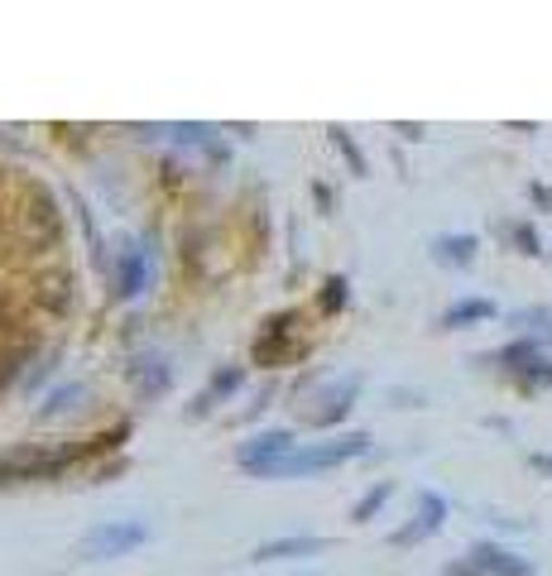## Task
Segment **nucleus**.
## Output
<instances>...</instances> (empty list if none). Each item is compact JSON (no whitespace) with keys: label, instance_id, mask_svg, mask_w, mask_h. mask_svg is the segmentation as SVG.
Here are the masks:
<instances>
[{"label":"nucleus","instance_id":"20","mask_svg":"<svg viewBox=\"0 0 552 576\" xmlns=\"http://www.w3.org/2000/svg\"><path fill=\"white\" fill-rule=\"evenodd\" d=\"M510 240L519 246V255H543V240H538L534 222H514V226H510Z\"/></svg>","mask_w":552,"mask_h":576},{"label":"nucleus","instance_id":"11","mask_svg":"<svg viewBox=\"0 0 552 576\" xmlns=\"http://www.w3.org/2000/svg\"><path fill=\"white\" fill-rule=\"evenodd\" d=\"M327 543H322L317 534H284V538H269V543H260L255 552H250V562H284V558H313V552H322Z\"/></svg>","mask_w":552,"mask_h":576},{"label":"nucleus","instance_id":"3","mask_svg":"<svg viewBox=\"0 0 552 576\" xmlns=\"http://www.w3.org/2000/svg\"><path fill=\"white\" fill-rule=\"evenodd\" d=\"M355 395H361V375H341V379H322V375H303L293 385V413L308 428H331L351 413Z\"/></svg>","mask_w":552,"mask_h":576},{"label":"nucleus","instance_id":"5","mask_svg":"<svg viewBox=\"0 0 552 576\" xmlns=\"http://www.w3.org/2000/svg\"><path fill=\"white\" fill-rule=\"evenodd\" d=\"M298 327H303V322H298L293 308L264 317V327H260V337H255V365H269V371H279V365L298 361V355L308 351L303 337H298Z\"/></svg>","mask_w":552,"mask_h":576},{"label":"nucleus","instance_id":"12","mask_svg":"<svg viewBox=\"0 0 552 576\" xmlns=\"http://www.w3.org/2000/svg\"><path fill=\"white\" fill-rule=\"evenodd\" d=\"M130 379H135V395H140L145 403L159 399L168 389V379H174V371H168L164 355H140V361L130 365Z\"/></svg>","mask_w":552,"mask_h":576},{"label":"nucleus","instance_id":"7","mask_svg":"<svg viewBox=\"0 0 552 576\" xmlns=\"http://www.w3.org/2000/svg\"><path fill=\"white\" fill-rule=\"evenodd\" d=\"M293 447H298V442H293V433H289V428L255 433L250 442H240V447H236V466L246 471V476H255V480H260V471H264V466H274V461H284V456L293 452Z\"/></svg>","mask_w":552,"mask_h":576},{"label":"nucleus","instance_id":"22","mask_svg":"<svg viewBox=\"0 0 552 576\" xmlns=\"http://www.w3.org/2000/svg\"><path fill=\"white\" fill-rule=\"evenodd\" d=\"M510 322H514V327H524V337H528V327H543V322H552V313H548V308H524V313H514Z\"/></svg>","mask_w":552,"mask_h":576},{"label":"nucleus","instance_id":"2","mask_svg":"<svg viewBox=\"0 0 552 576\" xmlns=\"http://www.w3.org/2000/svg\"><path fill=\"white\" fill-rule=\"evenodd\" d=\"M371 452V433H337L327 442H298L284 461L260 471V480H284V476H317V471L331 466H347V461Z\"/></svg>","mask_w":552,"mask_h":576},{"label":"nucleus","instance_id":"4","mask_svg":"<svg viewBox=\"0 0 552 576\" xmlns=\"http://www.w3.org/2000/svg\"><path fill=\"white\" fill-rule=\"evenodd\" d=\"M149 538H154V528H149L145 518H101V524H91L83 534L77 552H83L87 562H111V558H125V552L145 548Z\"/></svg>","mask_w":552,"mask_h":576},{"label":"nucleus","instance_id":"19","mask_svg":"<svg viewBox=\"0 0 552 576\" xmlns=\"http://www.w3.org/2000/svg\"><path fill=\"white\" fill-rule=\"evenodd\" d=\"M347 298H351V284L341 279V274H331V279L322 284V313H341V308H347Z\"/></svg>","mask_w":552,"mask_h":576},{"label":"nucleus","instance_id":"24","mask_svg":"<svg viewBox=\"0 0 552 576\" xmlns=\"http://www.w3.org/2000/svg\"><path fill=\"white\" fill-rule=\"evenodd\" d=\"M528 461H534L538 471H548V476H552V456H548V452H534V456H528Z\"/></svg>","mask_w":552,"mask_h":576},{"label":"nucleus","instance_id":"9","mask_svg":"<svg viewBox=\"0 0 552 576\" xmlns=\"http://www.w3.org/2000/svg\"><path fill=\"white\" fill-rule=\"evenodd\" d=\"M111 274H116V298H135L149 284V255L140 250V240H121L111 255Z\"/></svg>","mask_w":552,"mask_h":576},{"label":"nucleus","instance_id":"15","mask_svg":"<svg viewBox=\"0 0 552 576\" xmlns=\"http://www.w3.org/2000/svg\"><path fill=\"white\" fill-rule=\"evenodd\" d=\"M494 317V303L490 298H462L442 313V327H471V322H490Z\"/></svg>","mask_w":552,"mask_h":576},{"label":"nucleus","instance_id":"8","mask_svg":"<svg viewBox=\"0 0 552 576\" xmlns=\"http://www.w3.org/2000/svg\"><path fill=\"white\" fill-rule=\"evenodd\" d=\"M442 524H447V500L437 490H423L418 504H413V518H409L404 528H394V534H389V543H394V548L423 543V538H432Z\"/></svg>","mask_w":552,"mask_h":576},{"label":"nucleus","instance_id":"1","mask_svg":"<svg viewBox=\"0 0 552 576\" xmlns=\"http://www.w3.org/2000/svg\"><path fill=\"white\" fill-rule=\"evenodd\" d=\"M130 437V423H116L111 433L101 437H87V442H73V447H15V452L0 456V486H20V480H53L63 476L67 466H77L83 456H97V452H116V447Z\"/></svg>","mask_w":552,"mask_h":576},{"label":"nucleus","instance_id":"23","mask_svg":"<svg viewBox=\"0 0 552 576\" xmlns=\"http://www.w3.org/2000/svg\"><path fill=\"white\" fill-rule=\"evenodd\" d=\"M313 198H317L322 212H337V202H331V188H327V183H313Z\"/></svg>","mask_w":552,"mask_h":576},{"label":"nucleus","instance_id":"10","mask_svg":"<svg viewBox=\"0 0 552 576\" xmlns=\"http://www.w3.org/2000/svg\"><path fill=\"white\" fill-rule=\"evenodd\" d=\"M240 385H246V371H240V365H222V371H216L212 379H206V389H202V395L188 403V413H192V418H206V413H212L216 403H226V399H231Z\"/></svg>","mask_w":552,"mask_h":576},{"label":"nucleus","instance_id":"14","mask_svg":"<svg viewBox=\"0 0 552 576\" xmlns=\"http://www.w3.org/2000/svg\"><path fill=\"white\" fill-rule=\"evenodd\" d=\"M476 250H480V240L476 236H437L432 240V260L437 264H452V270H466L471 260H476Z\"/></svg>","mask_w":552,"mask_h":576},{"label":"nucleus","instance_id":"18","mask_svg":"<svg viewBox=\"0 0 552 576\" xmlns=\"http://www.w3.org/2000/svg\"><path fill=\"white\" fill-rule=\"evenodd\" d=\"M514 385H519L524 395H538V389H548L552 385V361H548V355H543V361H534L528 371L514 375Z\"/></svg>","mask_w":552,"mask_h":576},{"label":"nucleus","instance_id":"25","mask_svg":"<svg viewBox=\"0 0 552 576\" xmlns=\"http://www.w3.org/2000/svg\"><path fill=\"white\" fill-rule=\"evenodd\" d=\"M534 202L538 206H552V188H534Z\"/></svg>","mask_w":552,"mask_h":576},{"label":"nucleus","instance_id":"26","mask_svg":"<svg viewBox=\"0 0 552 576\" xmlns=\"http://www.w3.org/2000/svg\"><path fill=\"white\" fill-rule=\"evenodd\" d=\"M298 576H317V572H298Z\"/></svg>","mask_w":552,"mask_h":576},{"label":"nucleus","instance_id":"16","mask_svg":"<svg viewBox=\"0 0 552 576\" xmlns=\"http://www.w3.org/2000/svg\"><path fill=\"white\" fill-rule=\"evenodd\" d=\"M83 399H87V385H83V379H67L63 389H53V395H49V403L39 409V418H63V413L77 409Z\"/></svg>","mask_w":552,"mask_h":576},{"label":"nucleus","instance_id":"13","mask_svg":"<svg viewBox=\"0 0 552 576\" xmlns=\"http://www.w3.org/2000/svg\"><path fill=\"white\" fill-rule=\"evenodd\" d=\"M486 361L500 365V371H510V375H519L534 361H543V346H538V337H514L510 346H500L494 355H486Z\"/></svg>","mask_w":552,"mask_h":576},{"label":"nucleus","instance_id":"6","mask_svg":"<svg viewBox=\"0 0 552 576\" xmlns=\"http://www.w3.org/2000/svg\"><path fill=\"white\" fill-rule=\"evenodd\" d=\"M442 576H534V562L500 543H476L466 558H456Z\"/></svg>","mask_w":552,"mask_h":576},{"label":"nucleus","instance_id":"27","mask_svg":"<svg viewBox=\"0 0 552 576\" xmlns=\"http://www.w3.org/2000/svg\"><path fill=\"white\" fill-rule=\"evenodd\" d=\"M548 337H552V331H548Z\"/></svg>","mask_w":552,"mask_h":576},{"label":"nucleus","instance_id":"21","mask_svg":"<svg viewBox=\"0 0 552 576\" xmlns=\"http://www.w3.org/2000/svg\"><path fill=\"white\" fill-rule=\"evenodd\" d=\"M331 145L347 154V164H351V173H365V159H361V149H355V140H351V130H341V125H331Z\"/></svg>","mask_w":552,"mask_h":576},{"label":"nucleus","instance_id":"17","mask_svg":"<svg viewBox=\"0 0 552 576\" xmlns=\"http://www.w3.org/2000/svg\"><path fill=\"white\" fill-rule=\"evenodd\" d=\"M389 494H394V480H375V486L365 490L361 500H355L351 518H355V524H371V518H375V514H379V510H385V504H389Z\"/></svg>","mask_w":552,"mask_h":576}]
</instances>
